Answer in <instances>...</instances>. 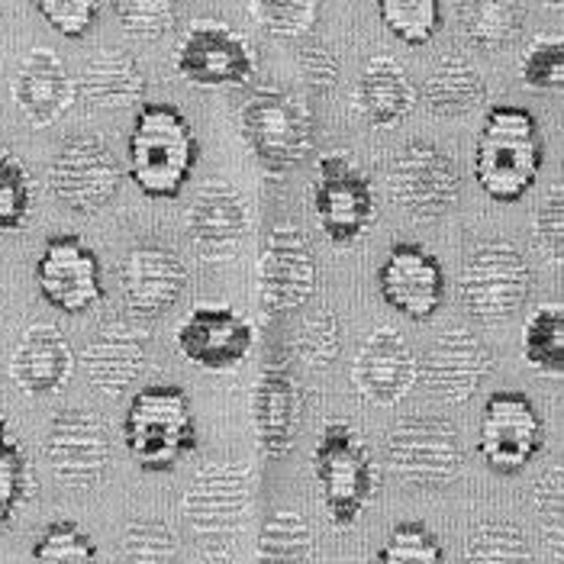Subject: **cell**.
Listing matches in <instances>:
<instances>
[{"label": "cell", "instance_id": "836d02e7", "mask_svg": "<svg viewBox=\"0 0 564 564\" xmlns=\"http://www.w3.org/2000/svg\"><path fill=\"white\" fill-rule=\"evenodd\" d=\"M462 564H532V552L517 525L490 520L471 529Z\"/></svg>", "mask_w": 564, "mask_h": 564}, {"label": "cell", "instance_id": "f6af8a7d", "mask_svg": "<svg viewBox=\"0 0 564 564\" xmlns=\"http://www.w3.org/2000/svg\"><path fill=\"white\" fill-rule=\"evenodd\" d=\"M36 10L45 23L65 40H85L100 17L97 0H40Z\"/></svg>", "mask_w": 564, "mask_h": 564}, {"label": "cell", "instance_id": "ffe728a7", "mask_svg": "<svg viewBox=\"0 0 564 564\" xmlns=\"http://www.w3.org/2000/svg\"><path fill=\"white\" fill-rule=\"evenodd\" d=\"M174 343L191 365L207 371H226L252 351L256 329L232 306L204 304L187 313V319L174 333Z\"/></svg>", "mask_w": 564, "mask_h": 564}, {"label": "cell", "instance_id": "d6986e66", "mask_svg": "<svg viewBox=\"0 0 564 564\" xmlns=\"http://www.w3.org/2000/svg\"><path fill=\"white\" fill-rule=\"evenodd\" d=\"M184 226L197 259L214 264L229 261L239 256V246L249 232V207L229 181L210 177L197 187Z\"/></svg>", "mask_w": 564, "mask_h": 564}, {"label": "cell", "instance_id": "b9f144b4", "mask_svg": "<svg viewBox=\"0 0 564 564\" xmlns=\"http://www.w3.org/2000/svg\"><path fill=\"white\" fill-rule=\"evenodd\" d=\"M113 13L123 33L139 43H155L169 36L177 23V3L172 0H117Z\"/></svg>", "mask_w": 564, "mask_h": 564}, {"label": "cell", "instance_id": "d4e9b609", "mask_svg": "<svg viewBox=\"0 0 564 564\" xmlns=\"http://www.w3.org/2000/svg\"><path fill=\"white\" fill-rule=\"evenodd\" d=\"M13 104L23 113V120L33 130H45L52 123H58L78 100V87L68 72V65L62 62L58 52L52 48H30L13 75Z\"/></svg>", "mask_w": 564, "mask_h": 564}, {"label": "cell", "instance_id": "bcb514c9", "mask_svg": "<svg viewBox=\"0 0 564 564\" xmlns=\"http://www.w3.org/2000/svg\"><path fill=\"white\" fill-rule=\"evenodd\" d=\"M535 513L552 535L555 555H562V517H564V475L562 465L549 468L535 484Z\"/></svg>", "mask_w": 564, "mask_h": 564}, {"label": "cell", "instance_id": "5bb4252c", "mask_svg": "<svg viewBox=\"0 0 564 564\" xmlns=\"http://www.w3.org/2000/svg\"><path fill=\"white\" fill-rule=\"evenodd\" d=\"M45 462L52 475L72 490H87L110 468V430L85 406H68L52 416L45 433Z\"/></svg>", "mask_w": 564, "mask_h": 564}, {"label": "cell", "instance_id": "30bf717a", "mask_svg": "<svg viewBox=\"0 0 564 564\" xmlns=\"http://www.w3.org/2000/svg\"><path fill=\"white\" fill-rule=\"evenodd\" d=\"M120 184L123 169L113 149L94 132L65 139L48 162V187L55 200L78 217H97L117 197Z\"/></svg>", "mask_w": 564, "mask_h": 564}, {"label": "cell", "instance_id": "83f0119b", "mask_svg": "<svg viewBox=\"0 0 564 564\" xmlns=\"http://www.w3.org/2000/svg\"><path fill=\"white\" fill-rule=\"evenodd\" d=\"M75 87L90 110H130L145 100V75L130 48L120 45L94 52Z\"/></svg>", "mask_w": 564, "mask_h": 564}, {"label": "cell", "instance_id": "d6a6232c", "mask_svg": "<svg viewBox=\"0 0 564 564\" xmlns=\"http://www.w3.org/2000/svg\"><path fill=\"white\" fill-rule=\"evenodd\" d=\"M36 494V478L26 452L0 416V525H10L23 503Z\"/></svg>", "mask_w": 564, "mask_h": 564}, {"label": "cell", "instance_id": "60d3db41", "mask_svg": "<svg viewBox=\"0 0 564 564\" xmlns=\"http://www.w3.org/2000/svg\"><path fill=\"white\" fill-rule=\"evenodd\" d=\"M378 564H448L445 549L423 522H397L378 552Z\"/></svg>", "mask_w": 564, "mask_h": 564}, {"label": "cell", "instance_id": "f35d334b", "mask_svg": "<svg viewBox=\"0 0 564 564\" xmlns=\"http://www.w3.org/2000/svg\"><path fill=\"white\" fill-rule=\"evenodd\" d=\"M36 204V187L26 165L10 152L0 149V232H20Z\"/></svg>", "mask_w": 564, "mask_h": 564}, {"label": "cell", "instance_id": "d590c367", "mask_svg": "<svg viewBox=\"0 0 564 564\" xmlns=\"http://www.w3.org/2000/svg\"><path fill=\"white\" fill-rule=\"evenodd\" d=\"M252 20L278 43H301L319 20L316 0H252L249 3Z\"/></svg>", "mask_w": 564, "mask_h": 564}, {"label": "cell", "instance_id": "4316f807", "mask_svg": "<svg viewBox=\"0 0 564 564\" xmlns=\"http://www.w3.org/2000/svg\"><path fill=\"white\" fill-rule=\"evenodd\" d=\"M416 85L403 72V65L391 55H375L355 85L351 107L368 127L393 130L416 110Z\"/></svg>", "mask_w": 564, "mask_h": 564}, {"label": "cell", "instance_id": "44dd1931", "mask_svg": "<svg viewBox=\"0 0 564 564\" xmlns=\"http://www.w3.org/2000/svg\"><path fill=\"white\" fill-rule=\"evenodd\" d=\"M378 291L406 319H430L445 301V271L420 242H397L378 268Z\"/></svg>", "mask_w": 564, "mask_h": 564}, {"label": "cell", "instance_id": "e0dca14e", "mask_svg": "<svg viewBox=\"0 0 564 564\" xmlns=\"http://www.w3.org/2000/svg\"><path fill=\"white\" fill-rule=\"evenodd\" d=\"M36 288L45 304L68 316H82L104 301L100 261L82 236H52L36 261Z\"/></svg>", "mask_w": 564, "mask_h": 564}, {"label": "cell", "instance_id": "7402d4cb", "mask_svg": "<svg viewBox=\"0 0 564 564\" xmlns=\"http://www.w3.org/2000/svg\"><path fill=\"white\" fill-rule=\"evenodd\" d=\"M187 288V268L172 246L139 242L120 268V291L132 316L155 319L169 313Z\"/></svg>", "mask_w": 564, "mask_h": 564}, {"label": "cell", "instance_id": "4dcf8cb0", "mask_svg": "<svg viewBox=\"0 0 564 564\" xmlns=\"http://www.w3.org/2000/svg\"><path fill=\"white\" fill-rule=\"evenodd\" d=\"M522 358L532 371L564 375V310L558 304L535 306L522 326Z\"/></svg>", "mask_w": 564, "mask_h": 564}, {"label": "cell", "instance_id": "ab89813d", "mask_svg": "<svg viewBox=\"0 0 564 564\" xmlns=\"http://www.w3.org/2000/svg\"><path fill=\"white\" fill-rule=\"evenodd\" d=\"M30 564H97V545L78 522L55 520L40 532Z\"/></svg>", "mask_w": 564, "mask_h": 564}, {"label": "cell", "instance_id": "8d00e7d4", "mask_svg": "<svg viewBox=\"0 0 564 564\" xmlns=\"http://www.w3.org/2000/svg\"><path fill=\"white\" fill-rule=\"evenodd\" d=\"M113 564H177V535L162 520H135L123 529Z\"/></svg>", "mask_w": 564, "mask_h": 564}, {"label": "cell", "instance_id": "7dc6e473", "mask_svg": "<svg viewBox=\"0 0 564 564\" xmlns=\"http://www.w3.org/2000/svg\"><path fill=\"white\" fill-rule=\"evenodd\" d=\"M297 68H301L306 85L313 87V90H319V94L333 90V87L339 85V75H343L339 55H336L326 43H319V40H306V43L301 45V52H297Z\"/></svg>", "mask_w": 564, "mask_h": 564}, {"label": "cell", "instance_id": "f1b7e54d", "mask_svg": "<svg viewBox=\"0 0 564 564\" xmlns=\"http://www.w3.org/2000/svg\"><path fill=\"white\" fill-rule=\"evenodd\" d=\"M484 100H487V82L462 55H442L433 65V72L426 75L423 104L435 117H445V120L468 117L484 107Z\"/></svg>", "mask_w": 564, "mask_h": 564}, {"label": "cell", "instance_id": "7bdbcfd3", "mask_svg": "<svg viewBox=\"0 0 564 564\" xmlns=\"http://www.w3.org/2000/svg\"><path fill=\"white\" fill-rule=\"evenodd\" d=\"M520 78L529 90H562L564 85V36H535L520 58Z\"/></svg>", "mask_w": 564, "mask_h": 564}, {"label": "cell", "instance_id": "1f68e13d", "mask_svg": "<svg viewBox=\"0 0 564 564\" xmlns=\"http://www.w3.org/2000/svg\"><path fill=\"white\" fill-rule=\"evenodd\" d=\"M522 7L510 0H480L465 7V40L480 52H503L520 40Z\"/></svg>", "mask_w": 564, "mask_h": 564}, {"label": "cell", "instance_id": "9c48e42d", "mask_svg": "<svg viewBox=\"0 0 564 564\" xmlns=\"http://www.w3.org/2000/svg\"><path fill=\"white\" fill-rule=\"evenodd\" d=\"M388 465L406 487L438 490L462 475L465 455L458 430L442 416H403L393 423L384 442Z\"/></svg>", "mask_w": 564, "mask_h": 564}, {"label": "cell", "instance_id": "52a82bcc", "mask_svg": "<svg viewBox=\"0 0 564 564\" xmlns=\"http://www.w3.org/2000/svg\"><path fill=\"white\" fill-rule=\"evenodd\" d=\"M532 291V268L507 239L471 246L458 274V301L478 323H507L520 313Z\"/></svg>", "mask_w": 564, "mask_h": 564}, {"label": "cell", "instance_id": "277c9868", "mask_svg": "<svg viewBox=\"0 0 564 564\" xmlns=\"http://www.w3.org/2000/svg\"><path fill=\"white\" fill-rule=\"evenodd\" d=\"M252 507V475L236 462L204 465L184 490L181 510L197 549L207 558H226L249 520Z\"/></svg>", "mask_w": 564, "mask_h": 564}, {"label": "cell", "instance_id": "603a6c76", "mask_svg": "<svg viewBox=\"0 0 564 564\" xmlns=\"http://www.w3.org/2000/svg\"><path fill=\"white\" fill-rule=\"evenodd\" d=\"M149 361V333L135 323L113 316L97 326L82 351V368L90 388L107 397H123L142 378Z\"/></svg>", "mask_w": 564, "mask_h": 564}, {"label": "cell", "instance_id": "7a4b0ae2", "mask_svg": "<svg viewBox=\"0 0 564 564\" xmlns=\"http://www.w3.org/2000/svg\"><path fill=\"white\" fill-rule=\"evenodd\" d=\"M545 149L539 123L522 107H494L484 120L475 152V181L497 204L522 200L542 172Z\"/></svg>", "mask_w": 564, "mask_h": 564}, {"label": "cell", "instance_id": "e575fe53", "mask_svg": "<svg viewBox=\"0 0 564 564\" xmlns=\"http://www.w3.org/2000/svg\"><path fill=\"white\" fill-rule=\"evenodd\" d=\"M343 351V326L339 316L329 306H316L310 310L294 336V355L301 358L310 371H326L336 365Z\"/></svg>", "mask_w": 564, "mask_h": 564}, {"label": "cell", "instance_id": "6da1fadb", "mask_svg": "<svg viewBox=\"0 0 564 564\" xmlns=\"http://www.w3.org/2000/svg\"><path fill=\"white\" fill-rule=\"evenodd\" d=\"M132 184L155 200H174L197 162V135L174 104H142L130 130Z\"/></svg>", "mask_w": 564, "mask_h": 564}, {"label": "cell", "instance_id": "484cf974", "mask_svg": "<svg viewBox=\"0 0 564 564\" xmlns=\"http://www.w3.org/2000/svg\"><path fill=\"white\" fill-rule=\"evenodd\" d=\"M75 371V348L52 323H33L23 329L10 355V381L26 397H48L62 391Z\"/></svg>", "mask_w": 564, "mask_h": 564}, {"label": "cell", "instance_id": "3957f363", "mask_svg": "<svg viewBox=\"0 0 564 564\" xmlns=\"http://www.w3.org/2000/svg\"><path fill=\"white\" fill-rule=\"evenodd\" d=\"M239 135L264 172L271 177H288L313 152L316 117L304 97L264 85L246 97L239 110Z\"/></svg>", "mask_w": 564, "mask_h": 564}, {"label": "cell", "instance_id": "f546056e", "mask_svg": "<svg viewBox=\"0 0 564 564\" xmlns=\"http://www.w3.org/2000/svg\"><path fill=\"white\" fill-rule=\"evenodd\" d=\"M259 564H316V542L304 513L274 510L259 535Z\"/></svg>", "mask_w": 564, "mask_h": 564}, {"label": "cell", "instance_id": "5b68a950", "mask_svg": "<svg viewBox=\"0 0 564 564\" xmlns=\"http://www.w3.org/2000/svg\"><path fill=\"white\" fill-rule=\"evenodd\" d=\"M123 442L142 471H172L197 445V423L187 393L174 384H149L132 393Z\"/></svg>", "mask_w": 564, "mask_h": 564}, {"label": "cell", "instance_id": "9a60e30c", "mask_svg": "<svg viewBox=\"0 0 564 564\" xmlns=\"http://www.w3.org/2000/svg\"><path fill=\"white\" fill-rule=\"evenodd\" d=\"M480 458L497 475H520L542 448V420L520 391H497L484 403L478 435Z\"/></svg>", "mask_w": 564, "mask_h": 564}, {"label": "cell", "instance_id": "8992f818", "mask_svg": "<svg viewBox=\"0 0 564 564\" xmlns=\"http://www.w3.org/2000/svg\"><path fill=\"white\" fill-rule=\"evenodd\" d=\"M313 478L336 525H355L378 490V465L365 438L343 420L323 426L313 448Z\"/></svg>", "mask_w": 564, "mask_h": 564}, {"label": "cell", "instance_id": "4fadbf2b", "mask_svg": "<svg viewBox=\"0 0 564 564\" xmlns=\"http://www.w3.org/2000/svg\"><path fill=\"white\" fill-rule=\"evenodd\" d=\"M174 72L197 87H246L256 72V48L226 23H194L174 48Z\"/></svg>", "mask_w": 564, "mask_h": 564}, {"label": "cell", "instance_id": "7c38bea8", "mask_svg": "<svg viewBox=\"0 0 564 564\" xmlns=\"http://www.w3.org/2000/svg\"><path fill=\"white\" fill-rule=\"evenodd\" d=\"M319 268L297 223H274L259 259V297L268 316H288L316 294Z\"/></svg>", "mask_w": 564, "mask_h": 564}, {"label": "cell", "instance_id": "2e32d148", "mask_svg": "<svg viewBox=\"0 0 564 564\" xmlns=\"http://www.w3.org/2000/svg\"><path fill=\"white\" fill-rule=\"evenodd\" d=\"M494 368V355L475 329L438 333L420 358V384L442 403H468Z\"/></svg>", "mask_w": 564, "mask_h": 564}, {"label": "cell", "instance_id": "ba28073f", "mask_svg": "<svg viewBox=\"0 0 564 564\" xmlns=\"http://www.w3.org/2000/svg\"><path fill=\"white\" fill-rule=\"evenodd\" d=\"M310 207L333 246H355L378 219V194L346 149H336L316 162Z\"/></svg>", "mask_w": 564, "mask_h": 564}, {"label": "cell", "instance_id": "8fae6325", "mask_svg": "<svg viewBox=\"0 0 564 564\" xmlns=\"http://www.w3.org/2000/svg\"><path fill=\"white\" fill-rule=\"evenodd\" d=\"M391 200L413 219H438L462 194V172L433 142H406L388 169Z\"/></svg>", "mask_w": 564, "mask_h": 564}, {"label": "cell", "instance_id": "ac0fdd59", "mask_svg": "<svg viewBox=\"0 0 564 564\" xmlns=\"http://www.w3.org/2000/svg\"><path fill=\"white\" fill-rule=\"evenodd\" d=\"M420 384V358L410 343L391 329L378 326L351 361V388L358 400L371 406H397Z\"/></svg>", "mask_w": 564, "mask_h": 564}, {"label": "cell", "instance_id": "74e56055", "mask_svg": "<svg viewBox=\"0 0 564 564\" xmlns=\"http://www.w3.org/2000/svg\"><path fill=\"white\" fill-rule=\"evenodd\" d=\"M378 13L403 45L433 43L435 33L442 30L438 0H378Z\"/></svg>", "mask_w": 564, "mask_h": 564}, {"label": "cell", "instance_id": "cb8c5ba5", "mask_svg": "<svg viewBox=\"0 0 564 564\" xmlns=\"http://www.w3.org/2000/svg\"><path fill=\"white\" fill-rule=\"evenodd\" d=\"M252 423L256 442L268 458H284L294 452L304 423V393L284 361L271 358L259 371V384L252 393Z\"/></svg>", "mask_w": 564, "mask_h": 564}, {"label": "cell", "instance_id": "ee69618b", "mask_svg": "<svg viewBox=\"0 0 564 564\" xmlns=\"http://www.w3.org/2000/svg\"><path fill=\"white\" fill-rule=\"evenodd\" d=\"M532 249L545 264L562 268L564 261V187L552 184L532 219Z\"/></svg>", "mask_w": 564, "mask_h": 564}]
</instances>
